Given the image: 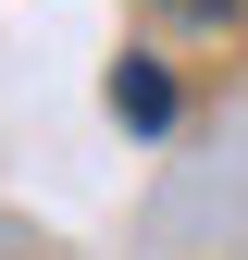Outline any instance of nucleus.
<instances>
[{"instance_id":"2","label":"nucleus","mask_w":248,"mask_h":260,"mask_svg":"<svg viewBox=\"0 0 248 260\" xmlns=\"http://www.w3.org/2000/svg\"><path fill=\"white\" fill-rule=\"evenodd\" d=\"M149 13H162V25H236L248 0H149Z\"/></svg>"},{"instance_id":"1","label":"nucleus","mask_w":248,"mask_h":260,"mask_svg":"<svg viewBox=\"0 0 248 260\" xmlns=\"http://www.w3.org/2000/svg\"><path fill=\"white\" fill-rule=\"evenodd\" d=\"M112 124H124V137H162V124H174V75H162L149 50L112 62Z\"/></svg>"}]
</instances>
